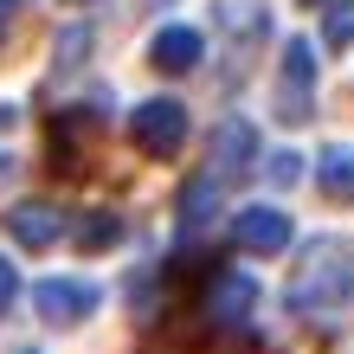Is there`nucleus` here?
<instances>
[{"mask_svg":"<svg viewBox=\"0 0 354 354\" xmlns=\"http://www.w3.org/2000/svg\"><path fill=\"white\" fill-rule=\"evenodd\" d=\"M354 297V245L348 239H309L297 264H290L283 303L303 309V316H322V309H342Z\"/></svg>","mask_w":354,"mask_h":354,"instance_id":"nucleus-1","label":"nucleus"},{"mask_svg":"<svg viewBox=\"0 0 354 354\" xmlns=\"http://www.w3.org/2000/svg\"><path fill=\"white\" fill-rule=\"evenodd\" d=\"M129 142H136L149 161L180 155V142H187V103H174V97H149V103H136V110H129Z\"/></svg>","mask_w":354,"mask_h":354,"instance_id":"nucleus-2","label":"nucleus"},{"mask_svg":"<svg viewBox=\"0 0 354 354\" xmlns=\"http://www.w3.org/2000/svg\"><path fill=\"white\" fill-rule=\"evenodd\" d=\"M252 161H258V129L245 116H225L213 129V142H206V174L225 187L232 174H252Z\"/></svg>","mask_w":354,"mask_h":354,"instance_id":"nucleus-3","label":"nucleus"},{"mask_svg":"<svg viewBox=\"0 0 354 354\" xmlns=\"http://www.w3.org/2000/svg\"><path fill=\"white\" fill-rule=\"evenodd\" d=\"M97 303H103L97 283H77V277H39L32 283V309L46 322H58V328H65V322H84Z\"/></svg>","mask_w":354,"mask_h":354,"instance_id":"nucleus-4","label":"nucleus"},{"mask_svg":"<svg viewBox=\"0 0 354 354\" xmlns=\"http://www.w3.org/2000/svg\"><path fill=\"white\" fill-rule=\"evenodd\" d=\"M277 91H283V116H290V122L316 116V46H309V39H290Z\"/></svg>","mask_w":354,"mask_h":354,"instance_id":"nucleus-5","label":"nucleus"},{"mask_svg":"<svg viewBox=\"0 0 354 354\" xmlns=\"http://www.w3.org/2000/svg\"><path fill=\"white\" fill-rule=\"evenodd\" d=\"M232 239H239V252L270 258V252L290 245V213H283V206H239V213H232Z\"/></svg>","mask_w":354,"mask_h":354,"instance_id":"nucleus-6","label":"nucleus"},{"mask_svg":"<svg viewBox=\"0 0 354 354\" xmlns=\"http://www.w3.org/2000/svg\"><path fill=\"white\" fill-rule=\"evenodd\" d=\"M200 52H206V39L187 26V19H180V26H161V32L149 39V65H155L161 77H187V71L200 65Z\"/></svg>","mask_w":354,"mask_h":354,"instance_id":"nucleus-7","label":"nucleus"},{"mask_svg":"<svg viewBox=\"0 0 354 354\" xmlns=\"http://www.w3.org/2000/svg\"><path fill=\"white\" fill-rule=\"evenodd\" d=\"M7 232L26 245V252H46V245H58L65 219H58V206H46V200H26V206H13V213H7Z\"/></svg>","mask_w":354,"mask_h":354,"instance_id":"nucleus-8","label":"nucleus"},{"mask_svg":"<svg viewBox=\"0 0 354 354\" xmlns=\"http://www.w3.org/2000/svg\"><path fill=\"white\" fill-rule=\"evenodd\" d=\"M258 303V277L252 270H225V277L213 283V297H206V316L213 322H245Z\"/></svg>","mask_w":354,"mask_h":354,"instance_id":"nucleus-9","label":"nucleus"},{"mask_svg":"<svg viewBox=\"0 0 354 354\" xmlns=\"http://www.w3.org/2000/svg\"><path fill=\"white\" fill-rule=\"evenodd\" d=\"M316 180H322V194L328 200H354V149H322L316 155Z\"/></svg>","mask_w":354,"mask_h":354,"instance_id":"nucleus-10","label":"nucleus"},{"mask_svg":"<svg viewBox=\"0 0 354 354\" xmlns=\"http://www.w3.org/2000/svg\"><path fill=\"white\" fill-rule=\"evenodd\" d=\"M110 245H122V213H84V225H77V252L97 258V252H110Z\"/></svg>","mask_w":354,"mask_h":354,"instance_id":"nucleus-11","label":"nucleus"},{"mask_svg":"<svg viewBox=\"0 0 354 354\" xmlns=\"http://www.w3.org/2000/svg\"><path fill=\"white\" fill-rule=\"evenodd\" d=\"M213 206H219V180H213V174H200V180H194V187L180 194V219H187V225L200 232V225L213 219Z\"/></svg>","mask_w":354,"mask_h":354,"instance_id":"nucleus-12","label":"nucleus"},{"mask_svg":"<svg viewBox=\"0 0 354 354\" xmlns=\"http://www.w3.org/2000/svg\"><path fill=\"white\" fill-rule=\"evenodd\" d=\"M322 39L328 46H354V0H335V7H328V19H322Z\"/></svg>","mask_w":354,"mask_h":354,"instance_id":"nucleus-13","label":"nucleus"},{"mask_svg":"<svg viewBox=\"0 0 354 354\" xmlns=\"http://www.w3.org/2000/svg\"><path fill=\"white\" fill-rule=\"evenodd\" d=\"M77 52H91V26H65L58 32V71H71Z\"/></svg>","mask_w":354,"mask_h":354,"instance_id":"nucleus-14","label":"nucleus"},{"mask_svg":"<svg viewBox=\"0 0 354 354\" xmlns=\"http://www.w3.org/2000/svg\"><path fill=\"white\" fill-rule=\"evenodd\" d=\"M270 180H277V187H297L303 180V155L297 149H277V155H270V168H264Z\"/></svg>","mask_w":354,"mask_h":354,"instance_id":"nucleus-15","label":"nucleus"},{"mask_svg":"<svg viewBox=\"0 0 354 354\" xmlns=\"http://www.w3.org/2000/svg\"><path fill=\"white\" fill-rule=\"evenodd\" d=\"M13 297H19V270H13L7 258H0V316L13 309Z\"/></svg>","mask_w":354,"mask_h":354,"instance_id":"nucleus-16","label":"nucleus"},{"mask_svg":"<svg viewBox=\"0 0 354 354\" xmlns=\"http://www.w3.org/2000/svg\"><path fill=\"white\" fill-rule=\"evenodd\" d=\"M13 7H19V0H0V26H7V19H13Z\"/></svg>","mask_w":354,"mask_h":354,"instance_id":"nucleus-17","label":"nucleus"},{"mask_svg":"<svg viewBox=\"0 0 354 354\" xmlns=\"http://www.w3.org/2000/svg\"><path fill=\"white\" fill-rule=\"evenodd\" d=\"M297 7H335V0H297Z\"/></svg>","mask_w":354,"mask_h":354,"instance_id":"nucleus-18","label":"nucleus"},{"mask_svg":"<svg viewBox=\"0 0 354 354\" xmlns=\"http://www.w3.org/2000/svg\"><path fill=\"white\" fill-rule=\"evenodd\" d=\"M71 7H84V0H71Z\"/></svg>","mask_w":354,"mask_h":354,"instance_id":"nucleus-19","label":"nucleus"},{"mask_svg":"<svg viewBox=\"0 0 354 354\" xmlns=\"http://www.w3.org/2000/svg\"><path fill=\"white\" fill-rule=\"evenodd\" d=\"M26 354H32V348H26Z\"/></svg>","mask_w":354,"mask_h":354,"instance_id":"nucleus-20","label":"nucleus"}]
</instances>
